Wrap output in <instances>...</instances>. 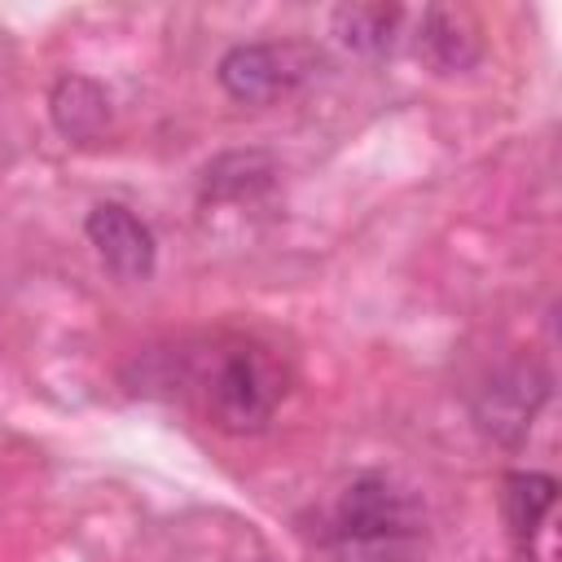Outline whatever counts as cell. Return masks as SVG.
Masks as SVG:
<instances>
[{
  "label": "cell",
  "instance_id": "cell-9",
  "mask_svg": "<svg viewBox=\"0 0 562 562\" xmlns=\"http://www.w3.org/2000/svg\"><path fill=\"white\" fill-rule=\"evenodd\" d=\"M553 501H558V479L553 474H540V470L505 474L501 505H505V522H509V536L518 540V549H531V540L544 527Z\"/></svg>",
  "mask_w": 562,
  "mask_h": 562
},
{
  "label": "cell",
  "instance_id": "cell-7",
  "mask_svg": "<svg viewBox=\"0 0 562 562\" xmlns=\"http://www.w3.org/2000/svg\"><path fill=\"white\" fill-rule=\"evenodd\" d=\"M48 110H53V123L66 140H97L110 123V97L101 83H92L88 75H61L53 83V97H48Z\"/></svg>",
  "mask_w": 562,
  "mask_h": 562
},
{
  "label": "cell",
  "instance_id": "cell-2",
  "mask_svg": "<svg viewBox=\"0 0 562 562\" xmlns=\"http://www.w3.org/2000/svg\"><path fill=\"white\" fill-rule=\"evenodd\" d=\"M202 391H206V413L220 430L255 435L272 422V413L285 395V373H281V360L268 347L233 342L206 369Z\"/></svg>",
  "mask_w": 562,
  "mask_h": 562
},
{
  "label": "cell",
  "instance_id": "cell-1",
  "mask_svg": "<svg viewBox=\"0 0 562 562\" xmlns=\"http://www.w3.org/2000/svg\"><path fill=\"white\" fill-rule=\"evenodd\" d=\"M329 544L338 562H422L426 509L413 487L386 470L356 474L329 518Z\"/></svg>",
  "mask_w": 562,
  "mask_h": 562
},
{
  "label": "cell",
  "instance_id": "cell-11",
  "mask_svg": "<svg viewBox=\"0 0 562 562\" xmlns=\"http://www.w3.org/2000/svg\"><path fill=\"white\" fill-rule=\"evenodd\" d=\"M518 562H540V558H536L531 549H518Z\"/></svg>",
  "mask_w": 562,
  "mask_h": 562
},
{
  "label": "cell",
  "instance_id": "cell-3",
  "mask_svg": "<svg viewBox=\"0 0 562 562\" xmlns=\"http://www.w3.org/2000/svg\"><path fill=\"white\" fill-rule=\"evenodd\" d=\"M549 395H553L549 369L531 356L527 360L518 356V360H509V364H501L496 373L483 378V386L474 391L470 413H474V422L487 439H496L505 448H518L527 439L536 413L549 404Z\"/></svg>",
  "mask_w": 562,
  "mask_h": 562
},
{
  "label": "cell",
  "instance_id": "cell-6",
  "mask_svg": "<svg viewBox=\"0 0 562 562\" xmlns=\"http://www.w3.org/2000/svg\"><path fill=\"white\" fill-rule=\"evenodd\" d=\"M413 48L435 75H461L483 57V31H479L470 9L435 4V9L422 13Z\"/></svg>",
  "mask_w": 562,
  "mask_h": 562
},
{
  "label": "cell",
  "instance_id": "cell-8",
  "mask_svg": "<svg viewBox=\"0 0 562 562\" xmlns=\"http://www.w3.org/2000/svg\"><path fill=\"white\" fill-rule=\"evenodd\" d=\"M277 180V162L259 149H237V154H220L215 162H206L202 171V198L206 202H250L259 193H268Z\"/></svg>",
  "mask_w": 562,
  "mask_h": 562
},
{
  "label": "cell",
  "instance_id": "cell-5",
  "mask_svg": "<svg viewBox=\"0 0 562 562\" xmlns=\"http://www.w3.org/2000/svg\"><path fill=\"white\" fill-rule=\"evenodd\" d=\"M83 233L92 241V250L101 255V263L119 277V281H149L154 263H158V241L154 228L132 215L119 202H97L83 220Z\"/></svg>",
  "mask_w": 562,
  "mask_h": 562
},
{
  "label": "cell",
  "instance_id": "cell-10",
  "mask_svg": "<svg viewBox=\"0 0 562 562\" xmlns=\"http://www.w3.org/2000/svg\"><path fill=\"white\" fill-rule=\"evenodd\" d=\"M404 9L400 4H342L334 9V35L342 48L360 57H386L400 40Z\"/></svg>",
  "mask_w": 562,
  "mask_h": 562
},
{
  "label": "cell",
  "instance_id": "cell-4",
  "mask_svg": "<svg viewBox=\"0 0 562 562\" xmlns=\"http://www.w3.org/2000/svg\"><path fill=\"white\" fill-rule=\"evenodd\" d=\"M321 66V53L307 48V44H272V40H255V44H233L215 75H220V88L233 97V101H246V105H263V101H277L285 92H294L299 83H307Z\"/></svg>",
  "mask_w": 562,
  "mask_h": 562
}]
</instances>
